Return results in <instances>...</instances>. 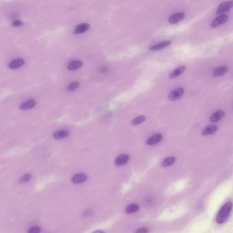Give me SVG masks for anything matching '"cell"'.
I'll use <instances>...</instances> for the list:
<instances>
[{
	"mask_svg": "<svg viewBox=\"0 0 233 233\" xmlns=\"http://www.w3.org/2000/svg\"><path fill=\"white\" fill-rule=\"evenodd\" d=\"M171 44V41H163V42H160V43H157L155 45H153L150 47L149 49L152 51H157V50H161L163 48L168 47Z\"/></svg>",
	"mask_w": 233,
	"mask_h": 233,
	"instance_id": "obj_10",
	"label": "cell"
},
{
	"mask_svg": "<svg viewBox=\"0 0 233 233\" xmlns=\"http://www.w3.org/2000/svg\"><path fill=\"white\" fill-rule=\"evenodd\" d=\"M184 12H179L171 15L169 18L168 21L171 24H176L181 21L185 17Z\"/></svg>",
	"mask_w": 233,
	"mask_h": 233,
	"instance_id": "obj_5",
	"label": "cell"
},
{
	"mask_svg": "<svg viewBox=\"0 0 233 233\" xmlns=\"http://www.w3.org/2000/svg\"><path fill=\"white\" fill-rule=\"evenodd\" d=\"M228 70V67L225 66L218 67H216L213 71L214 76L215 77L222 76L227 72Z\"/></svg>",
	"mask_w": 233,
	"mask_h": 233,
	"instance_id": "obj_15",
	"label": "cell"
},
{
	"mask_svg": "<svg viewBox=\"0 0 233 233\" xmlns=\"http://www.w3.org/2000/svg\"><path fill=\"white\" fill-rule=\"evenodd\" d=\"M145 118L144 116H140L137 117L132 121V124L136 125L140 124L143 122L145 121Z\"/></svg>",
	"mask_w": 233,
	"mask_h": 233,
	"instance_id": "obj_22",
	"label": "cell"
},
{
	"mask_svg": "<svg viewBox=\"0 0 233 233\" xmlns=\"http://www.w3.org/2000/svg\"><path fill=\"white\" fill-rule=\"evenodd\" d=\"M218 127L215 125H209L206 127L202 132V134L204 135H211L214 134L217 131Z\"/></svg>",
	"mask_w": 233,
	"mask_h": 233,
	"instance_id": "obj_16",
	"label": "cell"
},
{
	"mask_svg": "<svg viewBox=\"0 0 233 233\" xmlns=\"http://www.w3.org/2000/svg\"><path fill=\"white\" fill-rule=\"evenodd\" d=\"M83 66V63L79 60H74L70 62L67 65L68 70L74 71L81 68Z\"/></svg>",
	"mask_w": 233,
	"mask_h": 233,
	"instance_id": "obj_14",
	"label": "cell"
},
{
	"mask_svg": "<svg viewBox=\"0 0 233 233\" xmlns=\"http://www.w3.org/2000/svg\"><path fill=\"white\" fill-rule=\"evenodd\" d=\"M176 158L175 157H170L165 158L162 161V165L163 167H169L175 163Z\"/></svg>",
	"mask_w": 233,
	"mask_h": 233,
	"instance_id": "obj_19",
	"label": "cell"
},
{
	"mask_svg": "<svg viewBox=\"0 0 233 233\" xmlns=\"http://www.w3.org/2000/svg\"><path fill=\"white\" fill-rule=\"evenodd\" d=\"M162 135L160 133H157L152 137H150L147 140V144L149 145H153L159 143L162 140Z\"/></svg>",
	"mask_w": 233,
	"mask_h": 233,
	"instance_id": "obj_8",
	"label": "cell"
},
{
	"mask_svg": "<svg viewBox=\"0 0 233 233\" xmlns=\"http://www.w3.org/2000/svg\"><path fill=\"white\" fill-rule=\"evenodd\" d=\"M70 134V132L67 130H59L55 132L54 134V137L57 140L63 139L67 137Z\"/></svg>",
	"mask_w": 233,
	"mask_h": 233,
	"instance_id": "obj_17",
	"label": "cell"
},
{
	"mask_svg": "<svg viewBox=\"0 0 233 233\" xmlns=\"http://www.w3.org/2000/svg\"><path fill=\"white\" fill-rule=\"evenodd\" d=\"M229 16L225 14L220 15L216 17L210 24V26L213 28H217L220 25L225 24L228 21Z\"/></svg>",
	"mask_w": 233,
	"mask_h": 233,
	"instance_id": "obj_3",
	"label": "cell"
},
{
	"mask_svg": "<svg viewBox=\"0 0 233 233\" xmlns=\"http://www.w3.org/2000/svg\"><path fill=\"white\" fill-rule=\"evenodd\" d=\"M87 179H88V177L85 174L80 173V174H76L75 175L73 176L71 179V181L73 183L78 184V183H83L84 182L87 180Z\"/></svg>",
	"mask_w": 233,
	"mask_h": 233,
	"instance_id": "obj_7",
	"label": "cell"
},
{
	"mask_svg": "<svg viewBox=\"0 0 233 233\" xmlns=\"http://www.w3.org/2000/svg\"><path fill=\"white\" fill-rule=\"evenodd\" d=\"M36 105V101L34 99H31L25 101L20 105V109L22 110L32 109Z\"/></svg>",
	"mask_w": 233,
	"mask_h": 233,
	"instance_id": "obj_12",
	"label": "cell"
},
{
	"mask_svg": "<svg viewBox=\"0 0 233 233\" xmlns=\"http://www.w3.org/2000/svg\"><path fill=\"white\" fill-rule=\"evenodd\" d=\"M149 230L147 228H141L138 229L136 233H149Z\"/></svg>",
	"mask_w": 233,
	"mask_h": 233,
	"instance_id": "obj_26",
	"label": "cell"
},
{
	"mask_svg": "<svg viewBox=\"0 0 233 233\" xmlns=\"http://www.w3.org/2000/svg\"><path fill=\"white\" fill-rule=\"evenodd\" d=\"M129 160V157L127 154H121L115 160V164L118 166H122L127 163Z\"/></svg>",
	"mask_w": 233,
	"mask_h": 233,
	"instance_id": "obj_6",
	"label": "cell"
},
{
	"mask_svg": "<svg viewBox=\"0 0 233 233\" xmlns=\"http://www.w3.org/2000/svg\"><path fill=\"white\" fill-rule=\"evenodd\" d=\"M24 61L22 58H16L13 60L9 64L8 67L11 69H17L23 66Z\"/></svg>",
	"mask_w": 233,
	"mask_h": 233,
	"instance_id": "obj_9",
	"label": "cell"
},
{
	"mask_svg": "<svg viewBox=\"0 0 233 233\" xmlns=\"http://www.w3.org/2000/svg\"><path fill=\"white\" fill-rule=\"evenodd\" d=\"M41 231V228L39 226H35L30 228L28 231V233H40Z\"/></svg>",
	"mask_w": 233,
	"mask_h": 233,
	"instance_id": "obj_24",
	"label": "cell"
},
{
	"mask_svg": "<svg viewBox=\"0 0 233 233\" xmlns=\"http://www.w3.org/2000/svg\"><path fill=\"white\" fill-rule=\"evenodd\" d=\"M233 204L232 202H228L224 204L218 212L216 217V221L218 224L224 223L227 220L232 209Z\"/></svg>",
	"mask_w": 233,
	"mask_h": 233,
	"instance_id": "obj_1",
	"label": "cell"
},
{
	"mask_svg": "<svg viewBox=\"0 0 233 233\" xmlns=\"http://www.w3.org/2000/svg\"><path fill=\"white\" fill-rule=\"evenodd\" d=\"M184 89L182 88H179L171 92L169 95V98L171 101H175L179 99L183 95Z\"/></svg>",
	"mask_w": 233,
	"mask_h": 233,
	"instance_id": "obj_4",
	"label": "cell"
},
{
	"mask_svg": "<svg viewBox=\"0 0 233 233\" xmlns=\"http://www.w3.org/2000/svg\"><path fill=\"white\" fill-rule=\"evenodd\" d=\"M32 175L31 174H27L23 175L19 180V182L21 183H24L28 181L31 179Z\"/></svg>",
	"mask_w": 233,
	"mask_h": 233,
	"instance_id": "obj_23",
	"label": "cell"
},
{
	"mask_svg": "<svg viewBox=\"0 0 233 233\" xmlns=\"http://www.w3.org/2000/svg\"><path fill=\"white\" fill-rule=\"evenodd\" d=\"M186 68V67L185 66H182L179 67L178 68H177L175 70L171 72V74L169 75V78H176L179 76Z\"/></svg>",
	"mask_w": 233,
	"mask_h": 233,
	"instance_id": "obj_18",
	"label": "cell"
},
{
	"mask_svg": "<svg viewBox=\"0 0 233 233\" xmlns=\"http://www.w3.org/2000/svg\"><path fill=\"white\" fill-rule=\"evenodd\" d=\"M225 114V112L223 110H218L212 115L210 120L211 122H217L223 118Z\"/></svg>",
	"mask_w": 233,
	"mask_h": 233,
	"instance_id": "obj_13",
	"label": "cell"
},
{
	"mask_svg": "<svg viewBox=\"0 0 233 233\" xmlns=\"http://www.w3.org/2000/svg\"><path fill=\"white\" fill-rule=\"evenodd\" d=\"M233 7V1H227L221 3L218 7L217 14H220L228 12Z\"/></svg>",
	"mask_w": 233,
	"mask_h": 233,
	"instance_id": "obj_2",
	"label": "cell"
},
{
	"mask_svg": "<svg viewBox=\"0 0 233 233\" xmlns=\"http://www.w3.org/2000/svg\"><path fill=\"white\" fill-rule=\"evenodd\" d=\"M105 233L103 231H100V230H98V231H95L93 233Z\"/></svg>",
	"mask_w": 233,
	"mask_h": 233,
	"instance_id": "obj_27",
	"label": "cell"
},
{
	"mask_svg": "<svg viewBox=\"0 0 233 233\" xmlns=\"http://www.w3.org/2000/svg\"><path fill=\"white\" fill-rule=\"evenodd\" d=\"M23 22L21 21L20 20H16L15 21H13L12 23H11V25L14 27H20V26H22L23 25Z\"/></svg>",
	"mask_w": 233,
	"mask_h": 233,
	"instance_id": "obj_25",
	"label": "cell"
},
{
	"mask_svg": "<svg viewBox=\"0 0 233 233\" xmlns=\"http://www.w3.org/2000/svg\"><path fill=\"white\" fill-rule=\"evenodd\" d=\"M90 28V25L87 23H82L78 24L75 28L74 34L83 33L87 31Z\"/></svg>",
	"mask_w": 233,
	"mask_h": 233,
	"instance_id": "obj_11",
	"label": "cell"
},
{
	"mask_svg": "<svg viewBox=\"0 0 233 233\" xmlns=\"http://www.w3.org/2000/svg\"><path fill=\"white\" fill-rule=\"evenodd\" d=\"M140 207L137 204H132L127 207L125 211L128 214H132L136 212L139 209Z\"/></svg>",
	"mask_w": 233,
	"mask_h": 233,
	"instance_id": "obj_20",
	"label": "cell"
},
{
	"mask_svg": "<svg viewBox=\"0 0 233 233\" xmlns=\"http://www.w3.org/2000/svg\"><path fill=\"white\" fill-rule=\"evenodd\" d=\"M80 86V83L77 81H75V82L71 83L67 86V90L70 91H72L78 88Z\"/></svg>",
	"mask_w": 233,
	"mask_h": 233,
	"instance_id": "obj_21",
	"label": "cell"
}]
</instances>
